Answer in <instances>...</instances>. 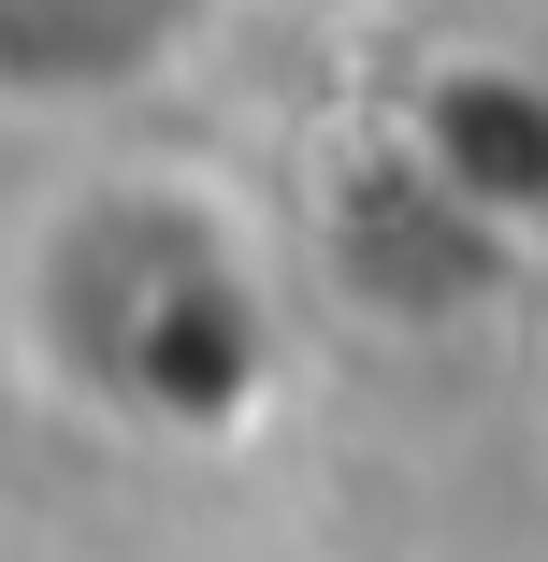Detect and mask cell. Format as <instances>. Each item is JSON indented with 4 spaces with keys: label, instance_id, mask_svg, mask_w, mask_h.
I'll list each match as a JSON object with an SVG mask.
<instances>
[{
    "label": "cell",
    "instance_id": "2",
    "mask_svg": "<svg viewBox=\"0 0 548 562\" xmlns=\"http://www.w3.org/2000/svg\"><path fill=\"white\" fill-rule=\"evenodd\" d=\"M246 0H0V116L15 131H116L174 101Z\"/></svg>",
    "mask_w": 548,
    "mask_h": 562
},
{
    "label": "cell",
    "instance_id": "1",
    "mask_svg": "<svg viewBox=\"0 0 548 562\" xmlns=\"http://www.w3.org/2000/svg\"><path fill=\"white\" fill-rule=\"evenodd\" d=\"M15 361L87 418H188L202 390H246L275 361L260 216L159 159L87 173L15 246Z\"/></svg>",
    "mask_w": 548,
    "mask_h": 562
}]
</instances>
